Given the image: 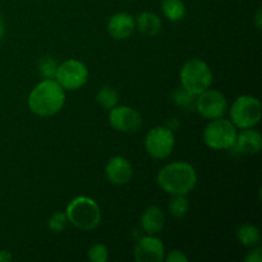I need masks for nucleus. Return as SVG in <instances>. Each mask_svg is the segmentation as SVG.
<instances>
[{
	"mask_svg": "<svg viewBox=\"0 0 262 262\" xmlns=\"http://www.w3.org/2000/svg\"><path fill=\"white\" fill-rule=\"evenodd\" d=\"M237 137V127L230 120L217 119L210 120L204 130V142L211 150H228L234 145Z\"/></svg>",
	"mask_w": 262,
	"mask_h": 262,
	"instance_id": "obj_6",
	"label": "nucleus"
},
{
	"mask_svg": "<svg viewBox=\"0 0 262 262\" xmlns=\"http://www.w3.org/2000/svg\"><path fill=\"white\" fill-rule=\"evenodd\" d=\"M262 261V248L260 246H256L246 257V262H261Z\"/></svg>",
	"mask_w": 262,
	"mask_h": 262,
	"instance_id": "obj_26",
	"label": "nucleus"
},
{
	"mask_svg": "<svg viewBox=\"0 0 262 262\" xmlns=\"http://www.w3.org/2000/svg\"><path fill=\"white\" fill-rule=\"evenodd\" d=\"M136 27L142 32L143 35L155 37L161 31V19L158 14L152 12H142L136 18Z\"/></svg>",
	"mask_w": 262,
	"mask_h": 262,
	"instance_id": "obj_16",
	"label": "nucleus"
},
{
	"mask_svg": "<svg viewBox=\"0 0 262 262\" xmlns=\"http://www.w3.org/2000/svg\"><path fill=\"white\" fill-rule=\"evenodd\" d=\"M141 225L148 235H155L163 230L165 225V215L158 206H150L141 217Z\"/></svg>",
	"mask_w": 262,
	"mask_h": 262,
	"instance_id": "obj_15",
	"label": "nucleus"
},
{
	"mask_svg": "<svg viewBox=\"0 0 262 262\" xmlns=\"http://www.w3.org/2000/svg\"><path fill=\"white\" fill-rule=\"evenodd\" d=\"M161 10L164 17L170 22L182 20L186 15V7L182 0H161Z\"/></svg>",
	"mask_w": 262,
	"mask_h": 262,
	"instance_id": "obj_17",
	"label": "nucleus"
},
{
	"mask_svg": "<svg viewBox=\"0 0 262 262\" xmlns=\"http://www.w3.org/2000/svg\"><path fill=\"white\" fill-rule=\"evenodd\" d=\"M4 33H5V23H4V19H3V17L0 15V40L4 37Z\"/></svg>",
	"mask_w": 262,
	"mask_h": 262,
	"instance_id": "obj_28",
	"label": "nucleus"
},
{
	"mask_svg": "<svg viewBox=\"0 0 262 262\" xmlns=\"http://www.w3.org/2000/svg\"><path fill=\"white\" fill-rule=\"evenodd\" d=\"M56 68H58V66H56L55 61L50 58L43 59L40 64L41 73H42V76L46 77V78H53V77H55Z\"/></svg>",
	"mask_w": 262,
	"mask_h": 262,
	"instance_id": "obj_24",
	"label": "nucleus"
},
{
	"mask_svg": "<svg viewBox=\"0 0 262 262\" xmlns=\"http://www.w3.org/2000/svg\"><path fill=\"white\" fill-rule=\"evenodd\" d=\"M165 257V247L154 235L141 238L135 247V260L137 262H161Z\"/></svg>",
	"mask_w": 262,
	"mask_h": 262,
	"instance_id": "obj_11",
	"label": "nucleus"
},
{
	"mask_svg": "<svg viewBox=\"0 0 262 262\" xmlns=\"http://www.w3.org/2000/svg\"><path fill=\"white\" fill-rule=\"evenodd\" d=\"M68 222L81 230H92L101 222V210L96 201L79 196L72 200L66 210Z\"/></svg>",
	"mask_w": 262,
	"mask_h": 262,
	"instance_id": "obj_3",
	"label": "nucleus"
},
{
	"mask_svg": "<svg viewBox=\"0 0 262 262\" xmlns=\"http://www.w3.org/2000/svg\"><path fill=\"white\" fill-rule=\"evenodd\" d=\"M97 102H100L104 109H113L114 106H117L118 101H119V97H118V92L115 91L113 87L104 86L102 89H100V91L97 92Z\"/></svg>",
	"mask_w": 262,
	"mask_h": 262,
	"instance_id": "obj_20",
	"label": "nucleus"
},
{
	"mask_svg": "<svg viewBox=\"0 0 262 262\" xmlns=\"http://www.w3.org/2000/svg\"><path fill=\"white\" fill-rule=\"evenodd\" d=\"M158 183L166 193L186 196L196 187L197 174L191 164L176 161L161 168L158 173Z\"/></svg>",
	"mask_w": 262,
	"mask_h": 262,
	"instance_id": "obj_2",
	"label": "nucleus"
},
{
	"mask_svg": "<svg viewBox=\"0 0 262 262\" xmlns=\"http://www.w3.org/2000/svg\"><path fill=\"white\" fill-rule=\"evenodd\" d=\"M55 81L68 91H76L84 86L89 79V69L86 64L77 59H69L58 66L55 72Z\"/></svg>",
	"mask_w": 262,
	"mask_h": 262,
	"instance_id": "obj_7",
	"label": "nucleus"
},
{
	"mask_svg": "<svg viewBox=\"0 0 262 262\" xmlns=\"http://www.w3.org/2000/svg\"><path fill=\"white\" fill-rule=\"evenodd\" d=\"M105 174L107 181L115 186L127 184L129 183L133 176L132 164L123 156H114L107 161Z\"/></svg>",
	"mask_w": 262,
	"mask_h": 262,
	"instance_id": "obj_12",
	"label": "nucleus"
},
{
	"mask_svg": "<svg viewBox=\"0 0 262 262\" xmlns=\"http://www.w3.org/2000/svg\"><path fill=\"white\" fill-rule=\"evenodd\" d=\"M196 97L197 95H193L192 92L187 91L184 87H179L173 92V101L176 102L177 106L182 107L183 110H194L196 106Z\"/></svg>",
	"mask_w": 262,
	"mask_h": 262,
	"instance_id": "obj_19",
	"label": "nucleus"
},
{
	"mask_svg": "<svg viewBox=\"0 0 262 262\" xmlns=\"http://www.w3.org/2000/svg\"><path fill=\"white\" fill-rule=\"evenodd\" d=\"M64 104V89L51 78H46L40 82L28 96V107L38 117H53L63 109Z\"/></svg>",
	"mask_w": 262,
	"mask_h": 262,
	"instance_id": "obj_1",
	"label": "nucleus"
},
{
	"mask_svg": "<svg viewBox=\"0 0 262 262\" xmlns=\"http://www.w3.org/2000/svg\"><path fill=\"white\" fill-rule=\"evenodd\" d=\"M182 87L193 95L210 89L212 83V72L206 61L201 59H191L181 69Z\"/></svg>",
	"mask_w": 262,
	"mask_h": 262,
	"instance_id": "obj_4",
	"label": "nucleus"
},
{
	"mask_svg": "<svg viewBox=\"0 0 262 262\" xmlns=\"http://www.w3.org/2000/svg\"><path fill=\"white\" fill-rule=\"evenodd\" d=\"M230 122L241 129L253 128L260 123L262 106L260 100L251 95H243L235 99L230 107Z\"/></svg>",
	"mask_w": 262,
	"mask_h": 262,
	"instance_id": "obj_5",
	"label": "nucleus"
},
{
	"mask_svg": "<svg viewBox=\"0 0 262 262\" xmlns=\"http://www.w3.org/2000/svg\"><path fill=\"white\" fill-rule=\"evenodd\" d=\"M176 146L173 129L169 127H155L146 135V152L154 159H165L170 156Z\"/></svg>",
	"mask_w": 262,
	"mask_h": 262,
	"instance_id": "obj_8",
	"label": "nucleus"
},
{
	"mask_svg": "<svg viewBox=\"0 0 262 262\" xmlns=\"http://www.w3.org/2000/svg\"><path fill=\"white\" fill-rule=\"evenodd\" d=\"M256 26H257V28H261V9H257V14H256Z\"/></svg>",
	"mask_w": 262,
	"mask_h": 262,
	"instance_id": "obj_29",
	"label": "nucleus"
},
{
	"mask_svg": "<svg viewBox=\"0 0 262 262\" xmlns=\"http://www.w3.org/2000/svg\"><path fill=\"white\" fill-rule=\"evenodd\" d=\"M164 260L166 262H187L188 261V257L182 251L174 250L166 257H164Z\"/></svg>",
	"mask_w": 262,
	"mask_h": 262,
	"instance_id": "obj_25",
	"label": "nucleus"
},
{
	"mask_svg": "<svg viewBox=\"0 0 262 262\" xmlns=\"http://www.w3.org/2000/svg\"><path fill=\"white\" fill-rule=\"evenodd\" d=\"M136 20L129 13L120 12L112 15L107 22V32L115 40H125L133 33Z\"/></svg>",
	"mask_w": 262,
	"mask_h": 262,
	"instance_id": "obj_13",
	"label": "nucleus"
},
{
	"mask_svg": "<svg viewBox=\"0 0 262 262\" xmlns=\"http://www.w3.org/2000/svg\"><path fill=\"white\" fill-rule=\"evenodd\" d=\"M237 238L246 247H256L260 245L261 237L257 228L252 224H243L237 229Z\"/></svg>",
	"mask_w": 262,
	"mask_h": 262,
	"instance_id": "obj_18",
	"label": "nucleus"
},
{
	"mask_svg": "<svg viewBox=\"0 0 262 262\" xmlns=\"http://www.w3.org/2000/svg\"><path fill=\"white\" fill-rule=\"evenodd\" d=\"M228 101L224 95L217 90H210L201 92L196 97V106L194 110H197L200 115L205 119H217L222 118L227 113Z\"/></svg>",
	"mask_w": 262,
	"mask_h": 262,
	"instance_id": "obj_9",
	"label": "nucleus"
},
{
	"mask_svg": "<svg viewBox=\"0 0 262 262\" xmlns=\"http://www.w3.org/2000/svg\"><path fill=\"white\" fill-rule=\"evenodd\" d=\"M87 256L91 261L94 262H105L109 258V251H107L106 246L102 243H96L92 246L87 252Z\"/></svg>",
	"mask_w": 262,
	"mask_h": 262,
	"instance_id": "obj_22",
	"label": "nucleus"
},
{
	"mask_svg": "<svg viewBox=\"0 0 262 262\" xmlns=\"http://www.w3.org/2000/svg\"><path fill=\"white\" fill-rule=\"evenodd\" d=\"M189 209V202L186 196H174L169 202V211L177 219H182L187 215Z\"/></svg>",
	"mask_w": 262,
	"mask_h": 262,
	"instance_id": "obj_21",
	"label": "nucleus"
},
{
	"mask_svg": "<svg viewBox=\"0 0 262 262\" xmlns=\"http://www.w3.org/2000/svg\"><path fill=\"white\" fill-rule=\"evenodd\" d=\"M232 148H234L237 152L247 154V155L258 154L262 148V137L260 132L252 129V128H246L239 135L237 133Z\"/></svg>",
	"mask_w": 262,
	"mask_h": 262,
	"instance_id": "obj_14",
	"label": "nucleus"
},
{
	"mask_svg": "<svg viewBox=\"0 0 262 262\" xmlns=\"http://www.w3.org/2000/svg\"><path fill=\"white\" fill-rule=\"evenodd\" d=\"M12 258V255L8 251H0V262H9Z\"/></svg>",
	"mask_w": 262,
	"mask_h": 262,
	"instance_id": "obj_27",
	"label": "nucleus"
},
{
	"mask_svg": "<svg viewBox=\"0 0 262 262\" xmlns=\"http://www.w3.org/2000/svg\"><path fill=\"white\" fill-rule=\"evenodd\" d=\"M67 224H68V217H67L66 212H55L49 219V228L55 233L63 232L66 229Z\"/></svg>",
	"mask_w": 262,
	"mask_h": 262,
	"instance_id": "obj_23",
	"label": "nucleus"
},
{
	"mask_svg": "<svg viewBox=\"0 0 262 262\" xmlns=\"http://www.w3.org/2000/svg\"><path fill=\"white\" fill-rule=\"evenodd\" d=\"M142 117L137 110L125 105H117L109 113V123L114 129L124 133H135L142 127Z\"/></svg>",
	"mask_w": 262,
	"mask_h": 262,
	"instance_id": "obj_10",
	"label": "nucleus"
}]
</instances>
